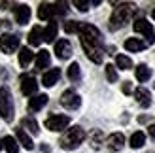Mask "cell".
Segmentation results:
<instances>
[{
  "mask_svg": "<svg viewBox=\"0 0 155 153\" xmlns=\"http://www.w3.org/2000/svg\"><path fill=\"white\" fill-rule=\"evenodd\" d=\"M80 40H81V47L85 51L93 63L100 64L104 59V49H102V36H100V30L97 27L89 25V23H80Z\"/></svg>",
  "mask_w": 155,
  "mask_h": 153,
  "instance_id": "obj_1",
  "label": "cell"
},
{
  "mask_svg": "<svg viewBox=\"0 0 155 153\" xmlns=\"http://www.w3.org/2000/svg\"><path fill=\"white\" fill-rule=\"evenodd\" d=\"M117 8H114V13L110 17V28L112 30H117L121 27H125L127 23L130 21L133 13L136 11V6L134 4H129V2H123V4H115Z\"/></svg>",
  "mask_w": 155,
  "mask_h": 153,
  "instance_id": "obj_2",
  "label": "cell"
},
{
  "mask_svg": "<svg viewBox=\"0 0 155 153\" xmlns=\"http://www.w3.org/2000/svg\"><path fill=\"white\" fill-rule=\"evenodd\" d=\"M85 140V131L81 127H70V129H66V131L63 132V136H61V148L63 149H76L80 144Z\"/></svg>",
  "mask_w": 155,
  "mask_h": 153,
  "instance_id": "obj_3",
  "label": "cell"
},
{
  "mask_svg": "<svg viewBox=\"0 0 155 153\" xmlns=\"http://www.w3.org/2000/svg\"><path fill=\"white\" fill-rule=\"evenodd\" d=\"M0 116L6 121L13 119V100L6 87H0Z\"/></svg>",
  "mask_w": 155,
  "mask_h": 153,
  "instance_id": "obj_4",
  "label": "cell"
},
{
  "mask_svg": "<svg viewBox=\"0 0 155 153\" xmlns=\"http://www.w3.org/2000/svg\"><path fill=\"white\" fill-rule=\"evenodd\" d=\"M70 125V117L63 116V113H55V116H49L45 119V129H49L51 132H61Z\"/></svg>",
  "mask_w": 155,
  "mask_h": 153,
  "instance_id": "obj_5",
  "label": "cell"
},
{
  "mask_svg": "<svg viewBox=\"0 0 155 153\" xmlns=\"http://www.w3.org/2000/svg\"><path fill=\"white\" fill-rule=\"evenodd\" d=\"M133 28H134V32L138 34H142L146 38V44H153L155 42V30L151 27V23L150 21H146V19H136L133 23Z\"/></svg>",
  "mask_w": 155,
  "mask_h": 153,
  "instance_id": "obj_6",
  "label": "cell"
},
{
  "mask_svg": "<svg viewBox=\"0 0 155 153\" xmlns=\"http://www.w3.org/2000/svg\"><path fill=\"white\" fill-rule=\"evenodd\" d=\"M61 104H63L66 110H76V108H80L81 98H80V95H78L76 91L68 89V91H64V93L61 95Z\"/></svg>",
  "mask_w": 155,
  "mask_h": 153,
  "instance_id": "obj_7",
  "label": "cell"
},
{
  "mask_svg": "<svg viewBox=\"0 0 155 153\" xmlns=\"http://www.w3.org/2000/svg\"><path fill=\"white\" fill-rule=\"evenodd\" d=\"M19 47V36H15V34H2L0 36V49H2L4 53H13L15 49Z\"/></svg>",
  "mask_w": 155,
  "mask_h": 153,
  "instance_id": "obj_8",
  "label": "cell"
},
{
  "mask_svg": "<svg viewBox=\"0 0 155 153\" xmlns=\"http://www.w3.org/2000/svg\"><path fill=\"white\" fill-rule=\"evenodd\" d=\"M19 80H21V93L27 95V96H32L38 89V81L30 74H23Z\"/></svg>",
  "mask_w": 155,
  "mask_h": 153,
  "instance_id": "obj_9",
  "label": "cell"
},
{
  "mask_svg": "<svg viewBox=\"0 0 155 153\" xmlns=\"http://www.w3.org/2000/svg\"><path fill=\"white\" fill-rule=\"evenodd\" d=\"M13 13H15V21L19 25H27L30 21V8L27 4H17L13 8Z\"/></svg>",
  "mask_w": 155,
  "mask_h": 153,
  "instance_id": "obj_10",
  "label": "cell"
},
{
  "mask_svg": "<svg viewBox=\"0 0 155 153\" xmlns=\"http://www.w3.org/2000/svg\"><path fill=\"white\" fill-rule=\"evenodd\" d=\"M106 146L110 148L112 151H119L123 149V146H125V136H123L121 132H114L108 136V140H106Z\"/></svg>",
  "mask_w": 155,
  "mask_h": 153,
  "instance_id": "obj_11",
  "label": "cell"
},
{
  "mask_svg": "<svg viewBox=\"0 0 155 153\" xmlns=\"http://www.w3.org/2000/svg\"><path fill=\"white\" fill-rule=\"evenodd\" d=\"M55 53H57V57L59 59H68L72 55V45L68 40H59L55 44Z\"/></svg>",
  "mask_w": 155,
  "mask_h": 153,
  "instance_id": "obj_12",
  "label": "cell"
},
{
  "mask_svg": "<svg viewBox=\"0 0 155 153\" xmlns=\"http://www.w3.org/2000/svg\"><path fill=\"white\" fill-rule=\"evenodd\" d=\"M134 98L138 100V104H140L142 108H148V106L151 104V93L146 87H138L134 91Z\"/></svg>",
  "mask_w": 155,
  "mask_h": 153,
  "instance_id": "obj_13",
  "label": "cell"
},
{
  "mask_svg": "<svg viewBox=\"0 0 155 153\" xmlns=\"http://www.w3.org/2000/svg\"><path fill=\"white\" fill-rule=\"evenodd\" d=\"M48 95H34L32 98L28 100V110L30 112H40L45 104H48Z\"/></svg>",
  "mask_w": 155,
  "mask_h": 153,
  "instance_id": "obj_14",
  "label": "cell"
},
{
  "mask_svg": "<svg viewBox=\"0 0 155 153\" xmlns=\"http://www.w3.org/2000/svg\"><path fill=\"white\" fill-rule=\"evenodd\" d=\"M59 78H61V70H59V68H51V70H48V72L44 74L42 83H44L45 87H53L59 81Z\"/></svg>",
  "mask_w": 155,
  "mask_h": 153,
  "instance_id": "obj_15",
  "label": "cell"
},
{
  "mask_svg": "<svg viewBox=\"0 0 155 153\" xmlns=\"http://www.w3.org/2000/svg\"><path fill=\"white\" fill-rule=\"evenodd\" d=\"M15 140H17V144H23V148H25V149H32L34 148V142L25 132V129H17V131H15Z\"/></svg>",
  "mask_w": 155,
  "mask_h": 153,
  "instance_id": "obj_16",
  "label": "cell"
},
{
  "mask_svg": "<svg viewBox=\"0 0 155 153\" xmlns=\"http://www.w3.org/2000/svg\"><path fill=\"white\" fill-rule=\"evenodd\" d=\"M53 4H48L44 2L40 4V8H38V17H40L42 21H53Z\"/></svg>",
  "mask_w": 155,
  "mask_h": 153,
  "instance_id": "obj_17",
  "label": "cell"
},
{
  "mask_svg": "<svg viewBox=\"0 0 155 153\" xmlns=\"http://www.w3.org/2000/svg\"><path fill=\"white\" fill-rule=\"evenodd\" d=\"M49 60H51L49 51L48 49H40V51H38V55H36V68H38V70L48 68L49 66Z\"/></svg>",
  "mask_w": 155,
  "mask_h": 153,
  "instance_id": "obj_18",
  "label": "cell"
},
{
  "mask_svg": "<svg viewBox=\"0 0 155 153\" xmlns=\"http://www.w3.org/2000/svg\"><path fill=\"white\" fill-rule=\"evenodd\" d=\"M42 40H44V30H42L40 27H34V28L28 32V44L34 45V47H38V45L42 44Z\"/></svg>",
  "mask_w": 155,
  "mask_h": 153,
  "instance_id": "obj_19",
  "label": "cell"
},
{
  "mask_svg": "<svg viewBox=\"0 0 155 153\" xmlns=\"http://www.w3.org/2000/svg\"><path fill=\"white\" fill-rule=\"evenodd\" d=\"M57 38V23L55 21H51L48 27L44 28V42H48V44H51L53 40Z\"/></svg>",
  "mask_w": 155,
  "mask_h": 153,
  "instance_id": "obj_20",
  "label": "cell"
},
{
  "mask_svg": "<svg viewBox=\"0 0 155 153\" xmlns=\"http://www.w3.org/2000/svg\"><path fill=\"white\" fill-rule=\"evenodd\" d=\"M144 47H146V44L142 40H138V38H129V40H125V49L127 51L136 53V51H142Z\"/></svg>",
  "mask_w": 155,
  "mask_h": 153,
  "instance_id": "obj_21",
  "label": "cell"
},
{
  "mask_svg": "<svg viewBox=\"0 0 155 153\" xmlns=\"http://www.w3.org/2000/svg\"><path fill=\"white\" fill-rule=\"evenodd\" d=\"M32 59H34V53L30 51L28 47H21L19 49V64L21 66H28Z\"/></svg>",
  "mask_w": 155,
  "mask_h": 153,
  "instance_id": "obj_22",
  "label": "cell"
},
{
  "mask_svg": "<svg viewBox=\"0 0 155 153\" xmlns=\"http://www.w3.org/2000/svg\"><path fill=\"white\" fill-rule=\"evenodd\" d=\"M134 72H136V80H138V81H142V83H144V81H148V80L151 78V70H150V68L146 66V64H138Z\"/></svg>",
  "mask_w": 155,
  "mask_h": 153,
  "instance_id": "obj_23",
  "label": "cell"
},
{
  "mask_svg": "<svg viewBox=\"0 0 155 153\" xmlns=\"http://www.w3.org/2000/svg\"><path fill=\"white\" fill-rule=\"evenodd\" d=\"M144 144H146V134L144 132L136 131L133 136H130V148H133V149H140Z\"/></svg>",
  "mask_w": 155,
  "mask_h": 153,
  "instance_id": "obj_24",
  "label": "cell"
},
{
  "mask_svg": "<svg viewBox=\"0 0 155 153\" xmlns=\"http://www.w3.org/2000/svg\"><path fill=\"white\" fill-rule=\"evenodd\" d=\"M2 146H4V149L8 153H17L19 151V144H17V140H15L13 136H6L2 140Z\"/></svg>",
  "mask_w": 155,
  "mask_h": 153,
  "instance_id": "obj_25",
  "label": "cell"
},
{
  "mask_svg": "<svg viewBox=\"0 0 155 153\" xmlns=\"http://www.w3.org/2000/svg\"><path fill=\"white\" fill-rule=\"evenodd\" d=\"M102 144H104V134H102V131H98V129H97V131H93L91 132V146L95 148V149H98Z\"/></svg>",
  "mask_w": 155,
  "mask_h": 153,
  "instance_id": "obj_26",
  "label": "cell"
},
{
  "mask_svg": "<svg viewBox=\"0 0 155 153\" xmlns=\"http://www.w3.org/2000/svg\"><path fill=\"white\" fill-rule=\"evenodd\" d=\"M115 64H117V68H121V70H129V68H133V60L127 55H117L115 57Z\"/></svg>",
  "mask_w": 155,
  "mask_h": 153,
  "instance_id": "obj_27",
  "label": "cell"
},
{
  "mask_svg": "<svg viewBox=\"0 0 155 153\" xmlns=\"http://www.w3.org/2000/svg\"><path fill=\"white\" fill-rule=\"evenodd\" d=\"M21 125L25 127V129H28V131L32 132V134H38V132H40V127H38V121H36V119H32V117H25V119H23V123H21Z\"/></svg>",
  "mask_w": 155,
  "mask_h": 153,
  "instance_id": "obj_28",
  "label": "cell"
},
{
  "mask_svg": "<svg viewBox=\"0 0 155 153\" xmlns=\"http://www.w3.org/2000/svg\"><path fill=\"white\" fill-rule=\"evenodd\" d=\"M66 76H68V80L78 81V80H80V64H78V63H72L70 66H68Z\"/></svg>",
  "mask_w": 155,
  "mask_h": 153,
  "instance_id": "obj_29",
  "label": "cell"
},
{
  "mask_svg": "<svg viewBox=\"0 0 155 153\" xmlns=\"http://www.w3.org/2000/svg\"><path fill=\"white\" fill-rule=\"evenodd\" d=\"M106 78H108V81L110 83H115L117 81V72H115V68H114V64H106Z\"/></svg>",
  "mask_w": 155,
  "mask_h": 153,
  "instance_id": "obj_30",
  "label": "cell"
},
{
  "mask_svg": "<svg viewBox=\"0 0 155 153\" xmlns=\"http://www.w3.org/2000/svg\"><path fill=\"white\" fill-rule=\"evenodd\" d=\"M78 28H80V23H78V21H66L64 23V30L68 34H70V32H78Z\"/></svg>",
  "mask_w": 155,
  "mask_h": 153,
  "instance_id": "obj_31",
  "label": "cell"
},
{
  "mask_svg": "<svg viewBox=\"0 0 155 153\" xmlns=\"http://www.w3.org/2000/svg\"><path fill=\"white\" fill-rule=\"evenodd\" d=\"M74 6H76L80 11H87L89 6H91V2H85V0H74Z\"/></svg>",
  "mask_w": 155,
  "mask_h": 153,
  "instance_id": "obj_32",
  "label": "cell"
},
{
  "mask_svg": "<svg viewBox=\"0 0 155 153\" xmlns=\"http://www.w3.org/2000/svg\"><path fill=\"white\" fill-rule=\"evenodd\" d=\"M130 91H133V85H130V81H125V83H123V93L129 95Z\"/></svg>",
  "mask_w": 155,
  "mask_h": 153,
  "instance_id": "obj_33",
  "label": "cell"
},
{
  "mask_svg": "<svg viewBox=\"0 0 155 153\" xmlns=\"http://www.w3.org/2000/svg\"><path fill=\"white\" fill-rule=\"evenodd\" d=\"M148 132H150V136H151V138L155 140V123H153V125H150V129H148Z\"/></svg>",
  "mask_w": 155,
  "mask_h": 153,
  "instance_id": "obj_34",
  "label": "cell"
},
{
  "mask_svg": "<svg viewBox=\"0 0 155 153\" xmlns=\"http://www.w3.org/2000/svg\"><path fill=\"white\" fill-rule=\"evenodd\" d=\"M151 17H153V19H155V8H153V11H151Z\"/></svg>",
  "mask_w": 155,
  "mask_h": 153,
  "instance_id": "obj_35",
  "label": "cell"
},
{
  "mask_svg": "<svg viewBox=\"0 0 155 153\" xmlns=\"http://www.w3.org/2000/svg\"><path fill=\"white\" fill-rule=\"evenodd\" d=\"M2 148H4V146H2V140H0V149H2Z\"/></svg>",
  "mask_w": 155,
  "mask_h": 153,
  "instance_id": "obj_36",
  "label": "cell"
}]
</instances>
